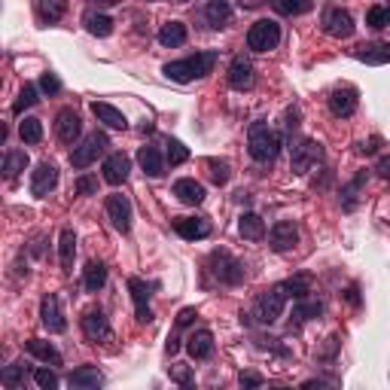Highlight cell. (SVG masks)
<instances>
[{"instance_id":"cell-1","label":"cell","mask_w":390,"mask_h":390,"mask_svg":"<svg viewBox=\"0 0 390 390\" xmlns=\"http://www.w3.org/2000/svg\"><path fill=\"white\" fill-rule=\"evenodd\" d=\"M217 64V52H195L189 58H180V61H168L162 68V73L174 82H193V80H202L213 70Z\"/></svg>"},{"instance_id":"cell-2","label":"cell","mask_w":390,"mask_h":390,"mask_svg":"<svg viewBox=\"0 0 390 390\" xmlns=\"http://www.w3.org/2000/svg\"><path fill=\"white\" fill-rule=\"evenodd\" d=\"M247 147H250V156L256 162H275L284 144H280L278 131H271L265 122H256V126L250 128V140H247Z\"/></svg>"},{"instance_id":"cell-3","label":"cell","mask_w":390,"mask_h":390,"mask_svg":"<svg viewBox=\"0 0 390 390\" xmlns=\"http://www.w3.org/2000/svg\"><path fill=\"white\" fill-rule=\"evenodd\" d=\"M280 43V24L275 19H260L247 31V49L253 52H271Z\"/></svg>"},{"instance_id":"cell-4","label":"cell","mask_w":390,"mask_h":390,"mask_svg":"<svg viewBox=\"0 0 390 390\" xmlns=\"http://www.w3.org/2000/svg\"><path fill=\"white\" fill-rule=\"evenodd\" d=\"M284 305H287V290H284V284H278V287L265 290V293L256 299L253 314H256V320H260V323L271 327V323L284 314Z\"/></svg>"},{"instance_id":"cell-5","label":"cell","mask_w":390,"mask_h":390,"mask_svg":"<svg viewBox=\"0 0 390 390\" xmlns=\"http://www.w3.org/2000/svg\"><path fill=\"white\" fill-rule=\"evenodd\" d=\"M107 147H110V137H107L104 131H95V135H89L80 147H73L70 165H73V168H89V165L98 162V156H104Z\"/></svg>"},{"instance_id":"cell-6","label":"cell","mask_w":390,"mask_h":390,"mask_svg":"<svg viewBox=\"0 0 390 390\" xmlns=\"http://www.w3.org/2000/svg\"><path fill=\"white\" fill-rule=\"evenodd\" d=\"M211 265H213V275H217L223 284H241L244 280V265L235 260L229 250H213L211 253Z\"/></svg>"},{"instance_id":"cell-7","label":"cell","mask_w":390,"mask_h":390,"mask_svg":"<svg viewBox=\"0 0 390 390\" xmlns=\"http://www.w3.org/2000/svg\"><path fill=\"white\" fill-rule=\"evenodd\" d=\"M323 31H327L329 37H336V40L351 37L354 34L351 13L342 10V6H327V10H323Z\"/></svg>"},{"instance_id":"cell-8","label":"cell","mask_w":390,"mask_h":390,"mask_svg":"<svg viewBox=\"0 0 390 390\" xmlns=\"http://www.w3.org/2000/svg\"><path fill=\"white\" fill-rule=\"evenodd\" d=\"M323 149L317 140H299V144L293 147V159H290V168H293V174H308L314 165L320 162Z\"/></svg>"},{"instance_id":"cell-9","label":"cell","mask_w":390,"mask_h":390,"mask_svg":"<svg viewBox=\"0 0 390 390\" xmlns=\"http://www.w3.org/2000/svg\"><path fill=\"white\" fill-rule=\"evenodd\" d=\"M269 244H271V250H275V253L293 250V247L299 244V229H296V223H290V220L275 223V226H271V232H269Z\"/></svg>"},{"instance_id":"cell-10","label":"cell","mask_w":390,"mask_h":390,"mask_svg":"<svg viewBox=\"0 0 390 390\" xmlns=\"http://www.w3.org/2000/svg\"><path fill=\"white\" fill-rule=\"evenodd\" d=\"M80 131H82L80 113L73 110V107H64V110L55 116V135H58V140H61V144H77Z\"/></svg>"},{"instance_id":"cell-11","label":"cell","mask_w":390,"mask_h":390,"mask_svg":"<svg viewBox=\"0 0 390 390\" xmlns=\"http://www.w3.org/2000/svg\"><path fill=\"white\" fill-rule=\"evenodd\" d=\"M40 320H43V327L49 333H64V329H68V320H64L61 302H58L55 293L43 296V302H40Z\"/></svg>"},{"instance_id":"cell-12","label":"cell","mask_w":390,"mask_h":390,"mask_svg":"<svg viewBox=\"0 0 390 390\" xmlns=\"http://www.w3.org/2000/svg\"><path fill=\"white\" fill-rule=\"evenodd\" d=\"M55 186H58V168L52 162H40L34 168V174H31V193H34L37 198H46Z\"/></svg>"},{"instance_id":"cell-13","label":"cell","mask_w":390,"mask_h":390,"mask_svg":"<svg viewBox=\"0 0 390 390\" xmlns=\"http://www.w3.org/2000/svg\"><path fill=\"white\" fill-rule=\"evenodd\" d=\"M107 217H110L116 232H128L131 229V202L126 195H110L107 198Z\"/></svg>"},{"instance_id":"cell-14","label":"cell","mask_w":390,"mask_h":390,"mask_svg":"<svg viewBox=\"0 0 390 390\" xmlns=\"http://www.w3.org/2000/svg\"><path fill=\"white\" fill-rule=\"evenodd\" d=\"M128 174H131V159L126 153H113V156H107V159H104V180L110 186L126 183Z\"/></svg>"},{"instance_id":"cell-15","label":"cell","mask_w":390,"mask_h":390,"mask_svg":"<svg viewBox=\"0 0 390 390\" xmlns=\"http://www.w3.org/2000/svg\"><path fill=\"white\" fill-rule=\"evenodd\" d=\"M174 232L186 241H202L211 235V223H207V217H180L174 220Z\"/></svg>"},{"instance_id":"cell-16","label":"cell","mask_w":390,"mask_h":390,"mask_svg":"<svg viewBox=\"0 0 390 390\" xmlns=\"http://www.w3.org/2000/svg\"><path fill=\"white\" fill-rule=\"evenodd\" d=\"M82 333H86L89 342H104V338L113 336V329H110V320H107L104 311H89L82 317Z\"/></svg>"},{"instance_id":"cell-17","label":"cell","mask_w":390,"mask_h":390,"mask_svg":"<svg viewBox=\"0 0 390 390\" xmlns=\"http://www.w3.org/2000/svg\"><path fill=\"white\" fill-rule=\"evenodd\" d=\"M68 387L70 390H101L104 387V375L95 366H80V369L70 372Z\"/></svg>"},{"instance_id":"cell-18","label":"cell","mask_w":390,"mask_h":390,"mask_svg":"<svg viewBox=\"0 0 390 390\" xmlns=\"http://www.w3.org/2000/svg\"><path fill=\"white\" fill-rule=\"evenodd\" d=\"M253 64L247 61L244 55H238L235 61L229 64V86L232 89H238V92H244V89H250L253 86Z\"/></svg>"},{"instance_id":"cell-19","label":"cell","mask_w":390,"mask_h":390,"mask_svg":"<svg viewBox=\"0 0 390 390\" xmlns=\"http://www.w3.org/2000/svg\"><path fill=\"white\" fill-rule=\"evenodd\" d=\"M128 290H131V299H135L137 320L149 323V320H153V311H149V305H147V302H149V296H153V293H149L153 287H149L147 280H140V278H128Z\"/></svg>"},{"instance_id":"cell-20","label":"cell","mask_w":390,"mask_h":390,"mask_svg":"<svg viewBox=\"0 0 390 390\" xmlns=\"http://www.w3.org/2000/svg\"><path fill=\"white\" fill-rule=\"evenodd\" d=\"M329 110H333V116H354L357 110V89L351 86H342V89H336L333 95H329Z\"/></svg>"},{"instance_id":"cell-21","label":"cell","mask_w":390,"mask_h":390,"mask_svg":"<svg viewBox=\"0 0 390 390\" xmlns=\"http://www.w3.org/2000/svg\"><path fill=\"white\" fill-rule=\"evenodd\" d=\"M354 58L357 61H366V64H387L390 61V43H381V40L363 43L354 49Z\"/></svg>"},{"instance_id":"cell-22","label":"cell","mask_w":390,"mask_h":390,"mask_svg":"<svg viewBox=\"0 0 390 390\" xmlns=\"http://www.w3.org/2000/svg\"><path fill=\"white\" fill-rule=\"evenodd\" d=\"M92 113L98 116V122H104L107 128H122V131L128 128L126 113L116 110V107H113V104H107V101H95V104H92Z\"/></svg>"},{"instance_id":"cell-23","label":"cell","mask_w":390,"mask_h":390,"mask_svg":"<svg viewBox=\"0 0 390 390\" xmlns=\"http://www.w3.org/2000/svg\"><path fill=\"white\" fill-rule=\"evenodd\" d=\"M186 351L193 360H207V357L213 354V333L211 329H198V333L189 336L186 342Z\"/></svg>"},{"instance_id":"cell-24","label":"cell","mask_w":390,"mask_h":390,"mask_svg":"<svg viewBox=\"0 0 390 390\" xmlns=\"http://www.w3.org/2000/svg\"><path fill=\"white\" fill-rule=\"evenodd\" d=\"M137 162H140L147 177H162L165 174V156L159 153V147H140Z\"/></svg>"},{"instance_id":"cell-25","label":"cell","mask_w":390,"mask_h":390,"mask_svg":"<svg viewBox=\"0 0 390 390\" xmlns=\"http://www.w3.org/2000/svg\"><path fill=\"white\" fill-rule=\"evenodd\" d=\"M174 195H177L183 204H202L204 202V186L193 177H180L177 183H174Z\"/></svg>"},{"instance_id":"cell-26","label":"cell","mask_w":390,"mask_h":390,"mask_svg":"<svg viewBox=\"0 0 390 390\" xmlns=\"http://www.w3.org/2000/svg\"><path fill=\"white\" fill-rule=\"evenodd\" d=\"M238 232H241V238L247 241H262L265 238V223L260 213H241V220H238Z\"/></svg>"},{"instance_id":"cell-27","label":"cell","mask_w":390,"mask_h":390,"mask_svg":"<svg viewBox=\"0 0 390 390\" xmlns=\"http://www.w3.org/2000/svg\"><path fill=\"white\" fill-rule=\"evenodd\" d=\"M204 19L211 28H226V24L232 22V6L226 3V0H211V3L204 6Z\"/></svg>"},{"instance_id":"cell-28","label":"cell","mask_w":390,"mask_h":390,"mask_svg":"<svg viewBox=\"0 0 390 390\" xmlns=\"http://www.w3.org/2000/svg\"><path fill=\"white\" fill-rule=\"evenodd\" d=\"M73 256H77V235H73V229H61V238H58V260H61L64 271L73 269Z\"/></svg>"},{"instance_id":"cell-29","label":"cell","mask_w":390,"mask_h":390,"mask_svg":"<svg viewBox=\"0 0 390 390\" xmlns=\"http://www.w3.org/2000/svg\"><path fill=\"white\" fill-rule=\"evenodd\" d=\"M24 351H28L31 357H37V360H43V363L61 366V354H58L49 342H43V338H31V342H24Z\"/></svg>"},{"instance_id":"cell-30","label":"cell","mask_w":390,"mask_h":390,"mask_svg":"<svg viewBox=\"0 0 390 390\" xmlns=\"http://www.w3.org/2000/svg\"><path fill=\"white\" fill-rule=\"evenodd\" d=\"M159 43H162V46H168V49L183 46V43H186V24H183V22H168V24H162V31H159Z\"/></svg>"},{"instance_id":"cell-31","label":"cell","mask_w":390,"mask_h":390,"mask_svg":"<svg viewBox=\"0 0 390 390\" xmlns=\"http://www.w3.org/2000/svg\"><path fill=\"white\" fill-rule=\"evenodd\" d=\"M82 284H86L89 293H98L104 284H107V265L104 262H89L86 269H82Z\"/></svg>"},{"instance_id":"cell-32","label":"cell","mask_w":390,"mask_h":390,"mask_svg":"<svg viewBox=\"0 0 390 390\" xmlns=\"http://www.w3.org/2000/svg\"><path fill=\"white\" fill-rule=\"evenodd\" d=\"M82 22H86V31H89V34H95V37H110V34H113V19H110V15H104V13L89 10Z\"/></svg>"},{"instance_id":"cell-33","label":"cell","mask_w":390,"mask_h":390,"mask_svg":"<svg viewBox=\"0 0 390 390\" xmlns=\"http://www.w3.org/2000/svg\"><path fill=\"white\" fill-rule=\"evenodd\" d=\"M24 168H28V153H24V149H10V153H6V159H3V174L10 180H15Z\"/></svg>"},{"instance_id":"cell-34","label":"cell","mask_w":390,"mask_h":390,"mask_svg":"<svg viewBox=\"0 0 390 390\" xmlns=\"http://www.w3.org/2000/svg\"><path fill=\"white\" fill-rule=\"evenodd\" d=\"M19 135L24 144H40V140H43V122L34 119V116H24L22 126H19Z\"/></svg>"},{"instance_id":"cell-35","label":"cell","mask_w":390,"mask_h":390,"mask_svg":"<svg viewBox=\"0 0 390 390\" xmlns=\"http://www.w3.org/2000/svg\"><path fill=\"white\" fill-rule=\"evenodd\" d=\"M3 384L6 390H28V375H24V366L13 363V366L3 369Z\"/></svg>"},{"instance_id":"cell-36","label":"cell","mask_w":390,"mask_h":390,"mask_svg":"<svg viewBox=\"0 0 390 390\" xmlns=\"http://www.w3.org/2000/svg\"><path fill=\"white\" fill-rule=\"evenodd\" d=\"M207 168H211V180L217 186H226L232 177V165L226 159H207Z\"/></svg>"},{"instance_id":"cell-37","label":"cell","mask_w":390,"mask_h":390,"mask_svg":"<svg viewBox=\"0 0 390 390\" xmlns=\"http://www.w3.org/2000/svg\"><path fill=\"white\" fill-rule=\"evenodd\" d=\"M37 95H40V92H37V86H31V82H28V86H24L22 92H19V101L13 104V113H15V116H22L24 110H28V107H34V104L40 101Z\"/></svg>"},{"instance_id":"cell-38","label":"cell","mask_w":390,"mask_h":390,"mask_svg":"<svg viewBox=\"0 0 390 390\" xmlns=\"http://www.w3.org/2000/svg\"><path fill=\"white\" fill-rule=\"evenodd\" d=\"M323 314V302H299L296 308H293V320L296 323H302V320H311V317H320Z\"/></svg>"},{"instance_id":"cell-39","label":"cell","mask_w":390,"mask_h":390,"mask_svg":"<svg viewBox=\"0 0 390 390\" xmlns=\"http://www.w3.org/2000/svg\"><path fill=\"white\" fill-rule=\"evenodd\" d=\"M64 10H68V6H64V3H58V0H55V3H46V0H40V3H37V13H40V19H43V22H49V24L61 19V15H64Z\"/></svg>"},{"instance_id":"cell-40","label":"cell","mask_w":390,"mask_h":390,"mask_svg":"<svg viewBox=\"0 0 390 390\" xmlns=\"http://www.w3.org/2000/svg\"><path fill=\"white\" fill-rule=\"evenodd\" d=\"M284 290H287V296H293V299H308V293H311V280L308 278H293V280H287L284 284Z\"/></svg>"},{"instance_id":"cell-41","label":"cell","mask_w":390,"mask_h":390,"mask_svg":"<svg viewBox=\"0 0 390 390\" xmlns=\"http://www.w3.org/2000/svg\"><path fill=\"white\" fill-rule=\"evenodd\" d=\"M165 147H168V149H165V159H168L171 165H183V162L189 159V149H186L183 144H180V140H174V137H171Z\"/></svg>"},{"instance_id":"cell-42","label":"cell","mask_w":390,"mask_h":390,"mask_svg":"<svg viewBox=\"0 0 390 390\" xmlns=\"http://www.w3.org/2000/svg\"><path fill=\"white\" fill-rule=\"evenodd\" d=\"M168 375L174 381H180V387H183V384H195V372H193V366H186V363H171Z\"/></svg>"},{"instance_id":"cell-43","label":"cell","mask_w":390,"mask_h":390,"mask_svg":"<svg viewBox=\"0 0 390 390\" xmlns=\"http://www.w3.org/2000/svg\"><path fill=\"white\" fill-rule=\"evenodd\" d=\"M275 10L284 13V15H302V13L311 10V3H308V0H278Z\"/></svg>"},{"instance_id":"cell-44","label":"cell","mask_w":390,"mask_h":390,"mask_svg":"<svg viewBox=\"0 0 390 390\" xmlns=\"http://www.w3.org/2000/svg\"><path fill=\"white\" fill-rule=\"evenodd\" d=\"M34 381L43 390H58V375L52 369H46V366H40V369H34Z\"/></svg>"},{"instance_id":"cell-45","label":"cell","mask_w":390,"mask_h":390,"mask_svg":"<svg viewBox=\"0 0 390 390\" xmlns=\"http://www.w3.org/2000/svg\"><path fill=\"white\" fill-rule=\"evenodd\" d=\"M366 24L369 28H387V6H369Z\"/></svg>"},{"instance_id":"cell-46","label":"cell","mask_w":390,"mask_h":390,"mask_svg":"<svg viewBox=\"0 0 390 390\" xmlns=\"http://www.w3.org/2000/svg\"><path fill=\"white\" fill-rule=\"evenodd\" d=\"M363 180H366V174H357V180H351V186L345 189V211H351L354 202H357V193H360V186H363Z\"/></svg>"},{"instance_id":"cell-47","label":"cell","mask_w":390,"mask_h":390,"mask_svg":"<svg viewBox=\"0 0 390 390\" xmlns=\"http://www.w3.org/2000/svg\"><path fill=\"white\" fill-rule=\"evenodd\" d=\"M40 89H43V92L46 95H58V92H61V80H58L55 77V73H43V77H40Z\"/></svg>"},{"instance_id":"cell-48","label":"cell","mask_w":390,"mask_h":390,"mask_svg":"<svg viewBox=\"0 0 390 390\" xmlns=\"http://www.w3.org/2000/svg\"><path fill=\"white\" fill-rule=\"evenodd\" d=\"M238 381H241L244 390H260L262 387V375H260V372H241V378H238Z\"/></svg>"},{"instance_id":"cell-49","label":"cell","mask_w":390,"mask_h":390,"mask_svg":"<svg viewBox=\"0 0 390 390\" xmlns=\"http://www.w3.org/2000/svg\"><path fill=\"white\" fill-rule=\"evenodd\" d=\"M77 193L80 195H95L98 193V180L95 177H80L77 180Z\"/></svg>"},{"instance_id":"cell-50","label":"cell","mask_w":390,"mask_h":390,"mask_svg":"<svg viewBox=\"0 0 390 390\" xmlns=\"http://www.w3.org/2000/svg\"><path fill=\"white\" fill-rule=\"evenodd\" d=\"M195 317H198V314H195V308H183V311L177 314V329H186V327H189V323H193Z\"/></svg>"},{"instance_id":"cell-51","label":"cell","mask_w":390,"mask_h":390,"mask_svg":"<svg viewBox=\"0 0 390 390\" xmlns=\"http://www.w3.org/2000/svg\"><path fill=\"white\" fill-rule=\"evenodd\" d=\"M375 174L381 180H390V156H384V159H378V165H375Z\"/></svg>"},{"instance_id":"cell-52","label":"cell","mask_w":390,"mask_h":390,"mask_svg":"<svg viewBox=\"0 0 390 390\" xmlns=\"http://www.w3.org/2000/svg\"><path fill=\"white\" fill-rule=\"evenodd\" d=\"M381 147V137H369V140H363V144H360V153H375V149Z\"/></svg>"},{"instance_id":"cell-53","label":"cell","mask_w":390,"mask_h":390,"mask_svg":"<svg viewBox=\"0 0 390 390\" xmlns=\"http://www.w3.org/2000/svg\"><path fill=\"white\" fill-rule=\"evenodd\" d=\"M347 302H351V305H360V296H357V290H354V287L347 290Z\"/></svg>"},{"instance_id":"cell-54","label":"cell","mask_w":390,"mask_h":390,"mask_svg":"<svg viewBox=\"0 0 390 390\" xmlns=\"http://www.w3.org/2000/svg\"><path fill=\"white\" fill-rule=\"evenodd\" d=\"M180 390H195V384H183V387H180Z\"/></svg>"},{"instance_id":"cell-55","label":"cell","mask_w":390,"mask_h":390,"mask_svg":"<svg viewBox=\"0 0 390 390\" xmlns=\"http://www.w3.org/2000/svg\"><path fill=\"white\" fill-rule=\"evenodd\" d=\"M387 24H390V6H387Z\"/></svg>"},{"instance_id":"cell-56","label":"cell","mask_w":390,"mask_h":390,"mask_svg":"<svg viewBox=\"0 0 390 390\" xmlns=\"http://www.w3.org/2000/svg\"><path fill=\"white\" fill-rule=\"evenodd\" d=\"M275 390H293V387H275Z\"/></svg>"}]
</instances>
